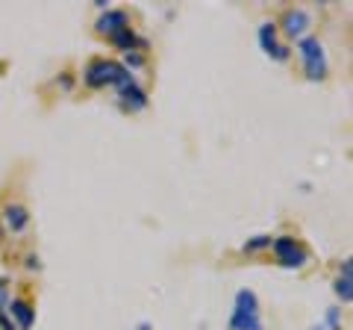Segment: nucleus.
Segmentation results:
<instances>
[{
    "mask_svg": "<svg viewBox=\"0 0 353 330\" xmlns=\"http://www.w3.org/2000/svg\"><path fill=\"white\" fill-rule=\"evenodd\" d=\"M230 327L233 330H262V322H259V301L256 295L241 289L236 295V310H233V318H230Z\"/></svg>",
    "mask_w": 353,
    "mask_h": 330,
    "instance_id": "1",
    "label": "nucleus"
},
{
    "mask_svg": "<svg viewBox=\"0 0 353 330\" xmlns=\"http://www.w3.org/2000/svg\"><path fill=\"white\" fill-rule=\"evenodd\" d=\"M297 53L303 59V68L309 80H324L327 77V57H324V45L318 39H301L297 41Z\"/></svg>",
    "mask_w": 353,
    "mask_h": 330,
    "instance_id": "2",
    "label": "nucleus"
},
{
    "mask_svg": "<svg viewBox=\"0 0 353 330\" xmlns=\"http://www.w3.org/2000/svg\"><path fill=\"white\" fill-rule=\"evenodd\" d=\"M127 68H121L118 62H106V59H97L85 68V83L92 86V89H101V86H118L127 80Z\"/></svg>",
    "mask_w": 353,
    "mask_h": 330,
    "instance_id": "3",
    "label": "nucleus"
},
{
    "mask_svg": "<svg viewBox=\"0 0 353 330\" xmlns=\"http://www.w3.org/2000/svg\"><path fill=\"white\" fill-rule=\"evenodd\" d=\"M274 251H277V260L283 262V266H289V269H301L306 262V251L297 245L294 239L280 236L277 242H274Z\"/></svg>",
    "mask_w": 353,
    "mask_h": 330,
    "instance_id": "4",
    "label": "nucleus"
},
{
    "mask_svg": "<svg viewBox=\"0 0 353 330\" xmlns=\"http://www.w3.org/2000/svg\"><path fill=\"white\" fill-rule=\"evenodd\" d=\"M309 24H312V21H309V15L303 12V9H289L285 18H283V27H285V32H289L292 39H301L303 32L309 30Z\"/></svg>",
    "mask_w": 353,
    "mask_h": 330,
    "instance_id": "5",
    "label": "nucleus"
},
{
    "mask_svg": "<svg viewBox=\"0 0 353 330\" xmlns=\"http://www.w3.org/2000/svg\"><path fill=\"white\" fill-rule=\"evenodd\" d=\"M97 30H101V32H106V36H118V32L130 30L127 12H106L101 21H97Z\"/></svg>",
    "mask_w": 353,
    "mask_h": 330,
    "instance_id": "6",
    "label": "nucleus"
},
{
    "mask_svg": "<svg viewBox=\"0 0 353 330\" xmlns=\"http://www.w3.org/2000/svg\"><path fill=\"white\" fill-rule=\"evenodd\" d=\"M259 41H262L265 53H271L274 59H285V57H289V50L280 48L277 39H274V24H262V27H259Z\"/></svg>",
    "mask_w": 353,
    "mask_h": 330,
    "instance_id": "7",
    "label": "nucleus"
},
{
    "mask_svg": "<svg viewBox=\"0 0 353 330\" xmlns=\"http://www.w3.org/2000/svg\"><path fill=\"white\" fill-rule=\"evenodd\" d=\"M118 89H121V97H124V101L130 104V106H136V109H141L145 106L148 101H145V92L139 89L136 83H132V77H127L124 83H118Z\"/></svg>",
    "mask_w": 353,
    "mask_h": 330,
    "instance_id": "8",
    "label": "nucleus"
},
{
    "mask_svg": "<svg viewBox=\"0 0 353 330\" xmlns=\"http://www.w3.org/2000/svg\"><path fill=\"white\" fill-rule=\"evenodd\" d=\"M12 316L18 318V327L21 330H30L32 327V318H36V313H32V307L27 301H12Z\"/></svg>",
    "mask_w": 353,
    "mask_h": 330,
    "instance_id": "9",
    "label": "nucleus"
},
{
    "mask_svg": "<svg viewBox=\"0 0 353 330\" xmlns=\"http://www.w3.org/2000/svg\"><path fill=\"white\" fill-rule=\"evenodd\" d=\"M27 222H30V215H27L24 206H12V204L6 206V224L12 227L15 233H18V230H24V227H27Z\"/></svg>",
    "mask_w": 353,
    "mask_h": 330,
    "instance_id": "10",
    "label": "nucleus"
},
{
    "mask_svg": "<svg viewBox=\"0 0 353 330\" xmlns=\"http://www.w3.org/2000/svg\"><path fill=\"white\" fill-rule=\"evenodd\" d=\"M350 274H341V278L336 280V295H339V298L341 301H345V304H350L353 301V289H350Z\"/></svg>",
    "mask_w": 353,
    "mask_h": 330,
    "instance_id": "11",
    "label": "nucleus"
},
{
    "mask_svg": "<svg viewBox=\"0 0 353 330\" xmlns=\"http://www.w3.org/2000/svg\"><path fill=\"white\" fill-rule=\"evenodd\" d=\"M112 41H115V45H121V48H132V45H136V39H132V32H130V30H124V32H118V36H112Z\"/></svg>",
    "mask_w": 353,
    "mask_h": 330,
    "instance_id": "12",
    "label": "nucleus"
},
{
    "mask_svg": "<svg viewBox=\"0 0 353 330\" xmlns=\"http://www.w3.org/2000/svg\"><path fill=\"white\" fill-rule=\"evenodd\" d=\"M271 245V239L268 236H256V239H250L248 245H245V251H256V248H268Z\"/></svg>",
    "mask_w": 353,
    "mask_h": 330,
    "instance_id": "13",
    "label": "nucleus"
},
{
    "mask_svg": "<svg viewBox=\"0 0 353 330\" xmlns=\"http://www.w3.org/2000/svg\"><path fill=\"white\" fill-rule=\"evenodd\" d=\"M0 327H3V330H15L12 324H9V318H6L3 313H0Z\"/></svg>",
    "mask_w": 353,
    "mask_h": 330,
    "instance_id": "14",
    "label": "nucleus"
},
{
    "mask_svg": "<svg viewBox=\"0 0 353 330\" xmlns=\"http://www.w3.org/2000/svg\"><path fill=\"white\" fill-rule=\"evenodd\" d=\"M0 242H3V230H0Z\"/></svg>",
    "mask_w": 353,
    "mask_h": 330,
    "instance_id": "15",
    "label": "nucleus"
},
{
    "mask_svg": "<svg viewBox=\"0 0 353 330\" xmlns=\"http://www.w3.org/2000/svg\"><path fill=\"white\" fill-rule=\"evenodd\" d=\"M315 330H324V327H315Z\"/></svg>",
    "mask_w": 353,
    "mask_h": 330,
    "instance_id": "16",
    "label": "nucleus"
}]
</instances>
